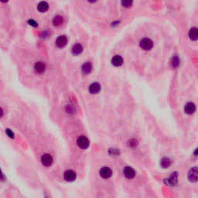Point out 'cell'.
<instances>
[{
  "instance_id": "1",
  "label": "cell",
  "mask_w": 198,
  "mask_h": 198,
  "mask_svg": "<svg viewBox=\"0 0 198 198\" xmlns=\"http://www.w3.org/2000/svg\"><path fill=\"white\" fill-rule=\"evenodd\" d=\"M77 143H78L79 148H82V149H86V148H88L89 145H90L88 139L84 136L78 137V140H77Z\"/></svg>"
},
{
  "instance_id": "2",
  "label": "cell",
  "mask_w": 198,
  "mask_h": 198,
  "mask_svg": "<svg viewBox=\"0 0 198 198\" xmlns=\"http://www.w3.org/2000/svg\"><path fill=\"white\" fill-rule=\"evenodd\" d=\"M140 47L143 50H149L153 47V41L151 40L150 39H148V38L142 39V40L140 41Z\"/></svg>"
},
{
  "instance_id": "3",
  "label": "cell",
  "mask_w": 198,
  "mask_h": 198,
  "mask_svg": "<svg viewBox=\"0 0 198 198\" xmlns=\"http://www.w3.org/2000/svg\"><path fill=\"white\" fill-rule=\"evenodd\" d=\"M53 157L48 153H45L41 156V163L44 166H50L53 163Z\"/></svg>"
},
{
  "instance_id": "4",
  "label": "cell",
  "mask_w": 198,
  "mask_h": 198,
  "mask_svg": "<svg viewBox=\"0 0 198 198\" xmlns=\"http://www.w3.org/2000/svg\"><path fill=\"white\" fill-rule=\"evenodd\" d=\"M177 179H178V176H177V173H173V174L170 177V178L166 179L164 182L166 185L170 186V187H174L177 184Z\"/></svg>"
},
{
  "instance_id": "5",
  "label": "cell",
  "mask_w": 198,
  "mask_h": 198,
  "mask_svg": "<svg viewBox=\"0 0 198 198\" xmlns=\"http://www.w3.org/2000/svg\"><path fill=\"white\" fill-rule=\"evenodd\" d=\"M76 177H77L76 173L71 170H67L64 174V178L67 182H73L76 180Z\"/></svg>"
},
{
  "instance_id": "6",
  "label": "cell",
  "mask_w": 198,
  "mask_h": 198,
  "mask_svg": "<svg viewBox=\"0 0 198 198\" xmlns=\"http://www.w3.org/2000/svg\"><path fill=\"white\" fill-rule=\"evenodd\" d=\"M197 167L194 166V168H192L190 170L189 173H188V180L192 183H195L197 181Z\"/></svg>"
},
{
  "instance_id": "7",
  "label": "cell",
  "mask_w": 198,
  "mask_h": 198,
  "mask_svg": "<svg viewBox=\"0 0 198 198\" xmlns=\"http://www.w3.org/2000/svg\"><path fill=\"white\" fill-rule=\"evenodd\" d=\"M123 173L125 175V177L128 179H132L136 176V172L133 169L130 167V166H126L124 170H123Z\"/></svg>"
},
{
  "instance_id": "8",
  "label": "cell",
  "mask_w": 198,
  "mask_h": 198,
  "mask_svg": "<svg viewBox=\"0 0 198 198\" xmlns=\"http://www.w3.org/2000/svg\"><path fill=\"white\" fill-rule=\"evenodd\" d=\"M67 38L66 36H60L57 37L56 40V45L57 47L63 48L67 45Z\"/></svg>"
},
{
  "instance_id": "9",
  "label": "cell",
  "mask_w": 198,
  "mask_h": 198,
  "mask_svg": "<svg viewBox=\"0 0 198 198\" xmlns=\"http://www.w3.org/2000/svg\"><path fill=\"white\" fill-rule=\"evenodd\" d=\"M100 175L101 177L104 179H108L112 177V170L108 167H103L100 170Z\"/></svg>"
},
{
  "instance_id": "10",
  "label": "cell",
  "mask_w": 198,
  "mask_h": 198,
  "mask_svg": "<svg viewBox=\"0 0 198 198\" xmlns=\"http://www.w3.org/2000/svg\"><path fill=\"white\" fill-rule=\"evenodd\" d=\"M184 111L187 114L192 115L194 114L196 111V105L192 102H188L184 107Z\"/></svg>"
},
{
  "instance_id": "11",
  "label": "cell",
  "mask_w": 198,
  "mask_h": 198,
  "mask_svg": "<svg viewBox=\"0 0 198 198\" xmlns=\"http://www.w3.org/2000/svg\"><path fill=\"white\" fill-rule=\"evenodd\" d=\"M45 68H46V65L44 63L40 62H40H37L35 64L34 69L37 73H38V74L43 73L44 71H45Z\"/></svg>"
},
{
  "instance_id": "12",
  "label": "cell",
  "mask_w": 198,
  "mask_h": 198,
  "mask_svg": "<svg viewBox=\"0 0 198 198\" xmlns=\"http://www.w3.org/2000/svg\"><path fill=\"white\" fill-rule=\"evenodd\" d=\"M112 64L115 67H120L121 65L123 64V59L122 57L119 55H115L113 57L112 59Z\"/></svg>"
},
{
  "instance_id": "13",
  "label": "cell",
  "mask_w": 198,
  "mask_h": 198,
  "mask_svg": "<svg viewBox=\"0 0 198 198\" xmlns=\"http://www.w3.org/2000/svg\"><path fill=\"white\" fill-rule=\"evenodd\" d=\"M101 90V85L98 83H93L89 87V91L91 94H98Z\"/></svg>"
},
{
  "instance_id": "14",
  "label": "cell",
  "mask_w": 198,
  "mask_h": 198,
  "mask_svg": "<svg viewBox=\"0 0 198 198\" xmlns=\"http://www.w3.org/2000/svg\"><path fill=\"white\" fill-rule=\"evenodd\" d=\"M71 51H72V54L74 55H78V54H81L83 51V47L80 43H76L72 47Z\"/></svg>"
},
{
  "instance_id": "15",
  "label": "cell",
  "mask_w": 198,
  "mask_h": 198,
  "mask_svg": "<svg viewBox=\"0 0 198 198\" xmlns=\"http://www.w3.org/2000/svg\"><path fill=\"white\" fill-rule=\"evenodd\" d=\"M92 70V65L91 63H85L83 64L81 67L82 73L84 74H88L89 73H91V71Z\"/></svg>"
},
{
  "instance_id": "16",
  "label": "cell",
  "mask_w": 198,
  "mask_h": 198,
  "mask_svg": "<svg viewBox=\"0 0 198 198\" xmlns=\"http://www.w3.org/2000/svg\"><path fill=\"white\" fill-rule=\"evenodd\" d=\"M48 9H49V5L47 2H40L37 6V9L41 13H44L46 11H47Z\"/></svg>"
},
{
  "instance_id": "17",
  "label": "cell",
  "mask_w": 198,
  "mask_h": 198,
  "mask_svg": "<svg viewBox=\"0 0 198 198\" xmlns=\"http://www.w3.org/2000/svg\"><path fill=\"white\" fill-rule=\"evenodd\" d=\"M64 23V18L61 16H56L53 19V24L55 26H60Z\"/></svg>"
},
{
  "instance_id": "18",
  "label": "cell",
  "mask_w": 198,
  "mask_h": 198,
  "mask_svg": "<svg viewBox=\"0 0 198 198\" xmlns=\"http://www.w3.org/2000/svg\"><path fill=\"white\" fill-rule=\"evenodd\" d=\"M160 163H161V166L163 168H168L169 166L171 165V160L167 157H163L161 159Z\"/></svg>"
},
{
  "instance_id": "19",
  "label": "cell",
  "mask_w": 198,
  "mask_h": 198,
  "mask_svg": "<svg viewBox=\"0 0 198 198\" xmlns=\"http://www.w3.org/2000/svg\"><path fill=\"white\" fill-rule=\"evenodd\" d=\"M189 37L192 40H196L197 39V29L192 28L190 30Z\"/></svg>"
},
{
  "instance_id": "20",
  "label": "cell",
  "mask_w": 198,
  "mask_h": 198,
  "mask_svg": "<svg viewBox=\"0 0 198 198\" xmlns=\"http://www.w3.org/2000/svg\"><path fill=\"white\" fill-rule=\"evenodd\" d=\"M171 65L173 67H177L180 65V60L177 57H173L172 61H171Z\"/></svg>"
},
{
  "instance_id": "21",
  "label": "cell",
  "mask_w": 198,
  "mask_h": 198,
  "mask_svg": "<svg viewBox=\"0 0 198 198\" xmlns=\"http://www.w3.org/2000/svg\"><path fill=\"white\" fill-rule=\"evenodd\" d=\"M128 145H129V147H131V148H136L137 146V145H138V142H137V140L135 139H132L129 141L128 142Z\"/></svg>"
},
{
  "instance_id": "22",
  "label": "cell",
  "mask_w": 198,
  "mask_h": 198,
  "mask_svg": "<svg viewBox=\"0 0 198 198\" xmlns=\"http://www.w3.org/2000/svg\"><path fill=\"white\" fill-rule=\"evenodd\" d=\"M6 133L7 136H9L10 139H14V137H15V135H14L13 132L12 131L11 129H6Z\"/></svg>"
},
{
  "instance_id": "23",
  "label": "cell",
  "mask_w": 198,
  "mask_h": 198,
  "mask_svg": "<svg viewBox=\"0 0 198 198\" xmlns=\"http://www.w3.org/2000/svg\"><path fill=\"white\" fill-rule=\"evenodd\" d=\"M108 152H109L110 154H112V155H114V156H117L119 154V151L118 150L117 148H110Z\"/></svg>"
},
{
  "instance_id": "24",
  "label": "cell",
  "mask_w": 198,
  "mask_h": 198,
  "mask_svg": "<svg viewBox=\"0 0 198 198\" xmlns=\"http://www.w3.org/2000/svg\"><path fill=\"white\" fill-rule=\"evenodd\" d=\"M6 180V177L5 176V174L2 172V170L0 169V181L5 182Z\"/></svg>"
},
{
  "instance_id": "25",
  "label": "cell",
  "mask_w": 198,
  "mask_h": 198,
  "mask_svg": "<svg viewBox=\"0 0 198 198\" xmlns=\"http://www.w3.org/2000/svg\"><path fill=\"white\" fill-rule=\"evenodd\" d=\"M122 4L123 6L125 7H130L132 6V2H131V1H124V2H122Z\"/></svg>"
},
{
  "instance_id": "26",
  "label": "cell",
  "mask_w": 198,
  "mask_h": 198,
  "mask_svg": "<svg viewBox=\"0 0 198 198\" xmlns=\"http://www.w3.org/2000/svg\"><path fill=\"white\" fill-rule=\"evenodd\" d=\"M28 23L30 24V26H33V27H37V26H38V24L37 23V22L34 21V20H29Z\"/></svg>"
},
{
  "instance_id": "27",
  "label": "cell",
  "mask_w": 198,
  "mask_h": 198,
  "mask_svg": "<svg viewBox=\"0 0 198 198\" xmlns=\"http://www.w3.org/2000/svg\"><path fill=\"white\" fill-rule=\"evenodd\" d=\"M67 112H68V113H71V112L73 113V112H74V109L73 108H71L70 105H68V106H67Z\"/></svg>"
},
{
  "instance_id": "28",
  "label": "cell",
  "mask_w": 198,
  "mask_h": 198,
  "mask_svg": "<svg viewBox=\"0 0 198 198\" xmlns=\"http://www.w3.org/2000/svg\"><path fill=\"white\" fill-rule=\"evenodd\" d=\"M3 114H4V113H3V110H2V108H0V119L3 116Z\"/></svg>"
},
{
  "instance_id": "29",
  "label": "cell",
  "mask_w": 198,
  "mask_h": 198,
  "mask_svg": "<svg viewBox=\"0 0 198 198\" xmlns=\"http://www.w3.org/2000/svg\"><path fill=\"white\" fill-rule=\"evenodd\" d=\"M44 198H50V195L47 194V193H45V195H44Z\"/></svg>"
}]
</instances>
